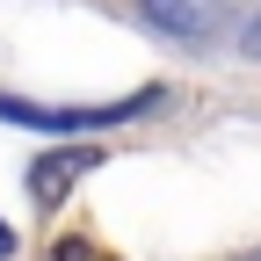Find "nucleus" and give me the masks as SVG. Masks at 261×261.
<instances>
[{
    "mask_svg": "<svg viewBox=\"0 0 261 261\" xmlns=\"http://www.w3.org/2000/svg\"><path fill=\"white\" fill-rule=\"evenodd\" d=\"M145 109H160V87H138L123 102H73V109H44V102L0 94V123H22V130H109V123H130Z\"/></svg>",
    "mask_w": 261,
    "mask_h": 261,
    "instance_id": "1",
    "label": "nucleus"
},
{
    "mask_svg": "<svg viewBox=\"0 0 261 261\" xmlns=\"http://www.w3.org/2000/svg\"><path fill=\"white\" fill-rule=\"evenodd\" d=\"M0 261H15V225L0 218Z\"/></svg>",
    "mask_w": 261,
    "mask_h": 261,
    "instance_id": "5",
    "label": "nucleus"
},
{
    "mask_svg": "<svg viewBox=\"0 0 261 261\" xmlns=\"http://www.w3.org/2000/svg\"><path fill=\"white\" fill-rule=\"evenodd\" d=\"M138 15L152 29H167V37H181V44H203V37L225 29L232 0H138Z\"/></svg>",
    "mask_w": 261,
    "mask_h": 261,
    "instance_id": "2",
    "label": "nucleus"
},
{
    "mask_svg": "<svg viewBox=\"0 0 261 261\" xmlns=\"http://www.w3.org/2000/svg\"><path fill=\"white\" fill-rule=\"evenodd\" d=\"M94 160H102L94 145H73V152H37V160H29V196H37L44 211H51V203H65V189H73V181L94 167Z\"/></svg>",
    "mask_w": 261,
    "mask_h": 261,
    "instance_id": "3",
    "label": "nucleus"
},
{
    "mask_svg": "<svg viewBox=\"0 0 261 261\" xmlns=\"http://www.w3.org/2000/svg\"><path fill=\"white\" fill-rule=\"evenodd\" d=\"M51 261H109V254L94 247V240H58V247H51Z\"/></svg>",
    "mask_w": 261,
    "mask_h": 261,
    "instance_id": "4",
    "label": "nucleus"
}]
</instances>
